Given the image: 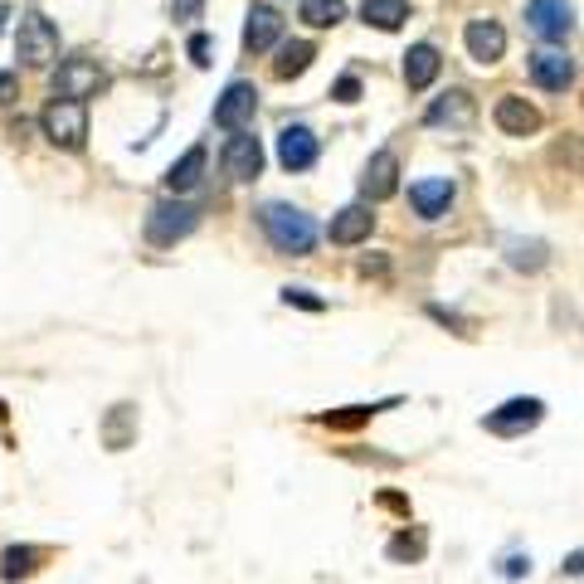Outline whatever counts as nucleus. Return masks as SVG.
<instances>
[{
	"mask_svg": "<svg viewBox=\"0 0 584 584\" xmlns=\"http://www.w3.org/2000/svg\"><path fill=\"white\" fill-rule=\"evenodd\" d=\"M258 224H263L268 244L288 258H307L312 244H317V224H312V215H302L297 205H278V200H273V205L258 210Z\"/></svg>",
	"mask_w": 584,
	"mask_h": 584,
	"instance_id": "f257e3e1",
	"label": "nucleus"
},
{
	"mask_svg": "<svg viewBox=\"0 0 584 584\" xmlns=\"http://www.w3.org/2000/svg\"><path fill=\"white\" fill-rule=\"evenodd\" d=\"M39 127H44L49 142L64 146V151H83L88 146V108L73 103V98H54L49 108L39 112Z\"/></svg>",
	"mask_w": 584,
	"mask_h": 584,
	"instance_id": "f03ea898",
	"label": "nucleus"
},
{
	"mask_svg": "<svg viewBox=\"0 0 584 584\" xmlns=\"http://www.w3.org/2000/svg\"><path fill=\"white\" fill-rule=\"evenodd\" d=\"M195 224H200V210H195V205L161 200V205L146 215V244H156V249H176L181 239L195 234Z\"/></svg>",
	"mask_w": 584,
	"mask_h": 584,
	"instance_id": "7ed1b4c3",
	"label": "nucleus"
},
{
	"mask_svg": "<svg viewBox=\"0 0 584 584\" xmlns=\"http://www.w3.org/2000/svg\"><path fill=\"white\" fill-rule=\"evenodd\" d=\"M103 88H108V73H103L98 59H88V54H73V59H64L54 69V98L83 103V98H98Z\"/></svg>",
	"mask_w": 584,
	"mask_h": 584,
	"instance_id": "20e7f679",
	"label": "nucleus"
},
{
	"mask_svg": "<svg viewBox=\"0 0 584 584\" xmlns=\"http://www.w3.org/2000/svg\"><path fill=\"white\" fill-rule=\"evenodd\" d=\"M15 49H20V59H25V64H35V69L54 64V59H59V30H54V20H44L39 10L20 15V30H15Z\"/></svg>",
	"mask_w": 584,
	"mask_h": 584,
	"instance_id": "39448f33",
	"label": "nucleus"
},
{
	"mask_svg": "<svg viewBox=\"0 0 584 584\" xmlns=\"http://www.w3.org/2000/svg\"><path fill=\"white\" fill-rule=\"evenodd\" d=\"M546 419V404L536 400V395H516V400H507L502 409H492L487 419H482V429L497 438H521L526 429H536Z\"/></svg>",
	"mask_w": 584,
	"mask_h": 584,
	"instance_id": "423d86ee",
	"label": "nucleus"
},
{
	"mask_svg": "<svg viewBox=\"0 0 584 584\" xmlns=\"http://www.w3.org/2000/svg\"><path fill=\"white\" fill-rule=\"evenodd\" d=\"M526 30L536 39H546V44L565 39L575 30V5L570 0H531L526 5Z\"/></svg>",
	"mask_w": 584,
	"mask_h": 584,
	"instance_id": "0eeeda50",
	"label": "nucleus"
},
{
	"mask_svg": "<svg viewBox=\"0 0 584 584\" xmlns=\"http://www.w3.org/2000/svg\"><path fill=\"white\" fill-rule=\"evenodd\" d=\"M219 161H224V176H229V181H254L258 171H263V142H258L249 127H239V132L224 142V156H219Z\"/></svg>",
	"mask_w": 584,
	"mask_h": 584,
	"instance_id": "6e6552de",
	"label": "nucleus"
},
{
	"mask_svg": "<svg viewBox=\"0 0 584 584\" xmlns=\"http://www.w3.org/2000/svg\"><path fill=\"white\" fill-rule=\"evenodd\" d=\"M424 122H429V127H448V132H468V127L477 122L473 93H468V88H448L443 98H434V103H429Z\"/></svg>",
	"mask_w": 584,
	"mask_h": 584,
	"instance_id": "1a4fd4ad",
	"label": "nucleus"
},
{
	"mask_svg": "<svg viewBox=\"0 0 584 584\" xmlns=\"http://www.w3.org/2000/svg\"><path fill=\"white\" fill-rule=\"evenodd\" d=\"M317 156H322V142H317V132L312 127H283L278 132V161H283V171H312L317 166Z\"/></svg>",
	"mask_w": 584,
	"mask_h": 584,
	"instance_id": "9d476101",
	"label": "nucleus"
},
{
	"mask_svg": "<svg viewBox=\"0 0 584 584\" xmlns=\"http://www.w3.org/2000/svg\"><path fill=\"white\" fill-rule=\"evenodd\" d=\"M258 112V88L254 83H229L224 88V98L215 103V127H224V132H239V127H249Z\"/></svg>",
	"mask_w": 584,
	"mask_h": 584,
	"instance_id": "9b49d317",
	"label": "nucleus"
},
{
	"mask_svg": "<svg viewBox=\"0 0 584 584\" xmlns=\"http://www.w3.org/2000/svg\"><path fill=\"white\" fill-rule=\"evenodd\" d=\"M453 195H458V185L448 181V176H429V181L409 185V205H414L419 219H443L453 210Z\"/></svg>",
	"mask_w": 584,
	"mask_h": 584,
	"instance_id": "f8f14e48",
	"label": "nucleus"
},
{
	"mask_svg": "<svg viewBox=\"0 0 584 584\" xmlns=\"http://www.w3.org/2000/svg\"><path fill=\"white\" fill-rule=\"evenodd\" d=\"M395 190H400V156L395 151H375L361 171V195L365 200H390Z\"/></svg>",
	"mask_w": 584,
	"mask_h": 584,
	"instance_id": "ddd939ff",
	"label": "nucleus"
},
{
	"mask_svg": "<svg viewBox=\"0 0 584 584\" xmlns=\"http://www.w3.org/2000/svg\"><path fill=\"white\" fill-rule=\"evenodd\" d=\"M526 64H531V78H536L546 93H560V88H570V78H575V59H570L565 49H536Z\"/></svg>",
	"mask_w": 584,
	"mask_h": 584,
	"instance_id": "4468645a",
	"label": "nucleus"
},
{
	"mask_svg": "<svg viewBox=\"0 0 584 584\" xmlns=\"http://www.w3.org/2000/svg\"><path fill=\"white\" fill-rule=\"evenodd\" d=\"M492 122H497L507 137H531V132H541V112L531 108L526 98H516V93H502V98H497Z\"/></svg>",
	"mask_w": 584,
	"mask_h": 584,
	"instance_id": "2eb2a0df",
	"label": "nucleus"
},
{
	"mask_svg": "<svg viewBox=\"0 0 584 584\" xmlns=\"http://www.w3.org/2000/svg\"><path fill=\"white\" fill-rule=\"evenodd\" d=\"M463 44H468V54H473L477 64H497V59L507 54V30H502L497 20H468Z\"/></svg>",
	"mask_w": 584,
	"mask_h": 584,
	"instance_id": "dca6fc26",
	"label": "nucleus"
},
{
	"mask_svg": "<svg viewBox=\"0 0 584 584\" xmlns=\"http://www.w3.org/2000/svg\"><path fill=\"white\" fill-rule=\"evenodd\" d=\"M278 35H283V15L273 5H254L249 20H244V49L249 54H268L278 44Z\"/></svg>",
	"mask_w": 584,
	"mask_h": 584,
	"instance_id": "f3484780",
	"label": "nucleus"
},
{
	"mask_svg": "<svg viewBox=\"0 0 584 584\" xmlns=\"http://www.w3.org/2000/svg\"><path fill=\"white\" fill-rule=\"evenodd\" d=\"M370 229H375V215H370V205H346V210H336L331 215V244H341V249H351V244H361L370 239Z\"/></svg>",
	"mask_w": 584,
	"mask_h": 584,
	"instance_id": "a211bd4d",
	"label": "nucleus"
},
{
	"mask_svg": "<svg viewBox=\"0 0 584 584\" xmlns=\"http://www.w3.org/2000/svg\"><path fill=\"white\" fill-rule=\"evenodd\" d=\"M438 69H443V59H438L434 44H414V49L404 54V88H409V93H424L438 78Z\"/></svg>",
	"mask_w": 584,
	"mask_h": 584,
	"instance_id": "6ab92c4d",
	"label": "nucleus"
},
{
	"mask_svg": "<svg viewBox=\"0 0 584 584\" xmlns=\"http://www.w3.org/2000/svg\"><path fill=\"white\" fill-rule=\"evenodd\" d=\"M205 166H210V151H205V146H190L181 161H171V171H166V190H171V195L195 190V185L205 181Z\"/></svg>",
	"mask_w": 584,
	"mask_h": 584,
	"instance_id": "aec40b11",
	"label": "nucleus"
},
{
	"mask_svg": "<svg viewBox=\"0 0 584 584\" xmlns=\"http://www.w3.org/2000/svg\"><path fill=\"white\" fill-rule=\"evenodd\" d=\"M361 20L390 35V30H400L404 20H409V5L404 0H361Z\"/></svg>",
	"mask_w": 584,
	"mask_h": 584,
	"instance_id": "412c9836",
	"label": "nucleus"
},
{
	"mask_svg": "<svg viewBox=\"0 0 584 584\" xmlns=\"http://www.w3.org/2000/svg\"><path fill=\"white\" fill-rule=\"evenodd\" d=\"M312 59H317V49L307 44V39H292L278 49V59H273V73L278 78H302V73L312 69Z\"/></svg>",
	"mask_w": 584,
	"mask_h": 584,
	"instance_id": "4be33fe9",
	"label": "nucleus"
},
{
	"mask_svg": "<svg viewBox=\"0 0 584 584\" xmlns=\"http://www.w3.org/2000/svg\"><path fill=\"white\" fill-rule=\"evenodd\" d=\"M297 15H302L312 30H331V25H341V20H346V0H302V5H297Z\"/></svg>",
	"mask_w": 584,
	"mask_h": 584,
	"instance_id": "5701e85b",
	"label": "nucleus"
},
{
	"mask_svg": "<svg viewBox=\"0 0 584 584\" xmlns=\"http://www.w3.org/2000/svg\"><path fill=\"white\" fill-rule=\"evenodd\" d=\"M35 560H39V550H35V546H10L5 555H0V575H5V580L35 575Z\"/></svg>",
	"mask_w": 584,
	"mask_h": 584,
	"instance_id": "b1692460",
	"label": "nucleus"
},
{
	"mask_svg": "<svg viewBox=\"0 0 584 584\" xmlns=\"http://www.w3.org/2000/svg\"><path fill=\"white\" fill-rule=\"evenodd\" d=\"M511 268H521V273H536V268H546V244H511V254H507Z\"/></svg>",
	"mask_w": 584,
	"mask_h": 584,
	"instance_id": "393cba45",
	"label": "nucleus"
},
{
	"mask_svg": "<svg viewBox=\"0 0 584 584\" xmlns=\"http://www.w3.org/2000/svg\"><path fill=\"white\" fill-rule=\"evenodd\" d=\"M424 555V536H395L390 541V560H419Z\"/></svg>",
	"mask_w": 584,
	"mask_h": 584,
	"instance_id": "a878e982",
	"label": "nucleus"
},
{
	"mask_svg": "<svg viewBox=\"0 0 584 584\" xmlns=\"http://www.w3.org/2000/svg\"><path fill=\"white\" fill-rule=\"evenodd\" d=\"M283 302H288V307H307V312H322V307H327L322 297H312L307 288H283Z\"/></svg>",
	"mask_w": 584,
	"mask_h": 584,
	"instance_id": "bb28decb",
	"label": "nucleus"
},
{
	"mask_svg": "<svg viewBox=\"0 0 584 584\" xmlns=\"http://www.w3.org/2000/svg\"><path fill=\"white\" fill-rule=\"evenodd\" d=\"M210 54H215V39L190 35V59H195V69H210Z\"/></svg>",
	"mask_w": 584,
	"mask_h": 584,
	"instance_id": "cd10ccee",
	"label": "nucleus"
},
{
	"mask_svg": "<svg viewBox=\"0 0 584 584\" xmlns=\"http://www.w3.org/2000/svg\"><path fill=\"white\" fill-rule=\"evenodd\" d=\"M331 98H336V103H356V98H361V78H356V73H346V78H336V88H331Z\"/></svg>",
	"mask_w": 584,
	"mask_h": 584,
	"instance_id": "c85d7f7f",
	"label": "nucleus"
},
{
	"mask_svg": "<svg viewBox=\"0 0 584 584\" xmlns=\"http://www.w3.org/2000/svg\"><path fill=\"white\" fill-rule=\"evenodd\" d=\"M502 575H507V580H521V575H531V555H507V560H502Z\"/></svg>",
	"mask_w": 584,
	"mask_h": 584,
	"instance_id": "c756f323",
	"label": "nucleus"
},
{
	"mask_svg": "<svg viewBox=\"0 0 584 584\" xmlns=\"http://www.w3.org/2000/svg\"><path fill=\"white\" fill-rule=\"evenodd\" d=\"M200 10H205V0H171V15L176 20H200Z\"/></svg>",
	"mask_w": 584,
	"mask_h": 584,
	"instance_id": "7c9ffc66",
	"label": "nucleus"
},
{
	"mask_svg": "<svg viewBox=\"0 0 584 584\" xmlns=\"http://www.w3.org/2000/svg\"><path fill=\"white\" fill-rule=\"evenodd\" d=\"M127 414H132V404H117V419H127ZM108 443L122 448V443H127V429H122V424H108Z\"/></svg>",
	"mask_w": 584,
	"mask_h": 584,
	"instance_id": "2f4dec72",
	"label": "nucleus"
},
{
	"mask_svg": "<svg viewBox=\"0 0 584 584\" xmlns=\"http://www.w3.org/2000/svg\"><path fill=\"white\" fill-rule=\"evenodd\" d=\"M15 93H20V83H15V73H10V69H0V108H5V103H10Z\"/></svg>",
	"mask_w": 584,
	"mask_h": 584,
	"instance_id": "473e14b6",
	"label": "nucleus"
},
{
	"mask_svg": "<svg viewBox=\"0 0 584 584\" xmlns=\"http://www.w3.org/2000/svg\"><path fill=\"white\" fill-rule=\"evenodd\" d=\"M565 570H570V575H584V550H580V555H570V560H565Z\"/></svg>",
	"mask_w": 584,
	"mask_h": 584,
	"instance_id": "72a5a7b5",
	"label": "nucleus"
},
{
	"mask_svg": "<svg viewBox=\"0 0 584 584\" xmlns=\"http://www.w3.org/2000/svg\"><path fill=\"white\" fill-rule=\"evenodd\" d=\"M5 20H10V10H5V5H0V30H5Z\"/></svg>",
	"mask_w": 584,
	"mask_h": 584,
	"instance_id": "f704fd0d",
	"label": "nucleus"
}]
</instances>
